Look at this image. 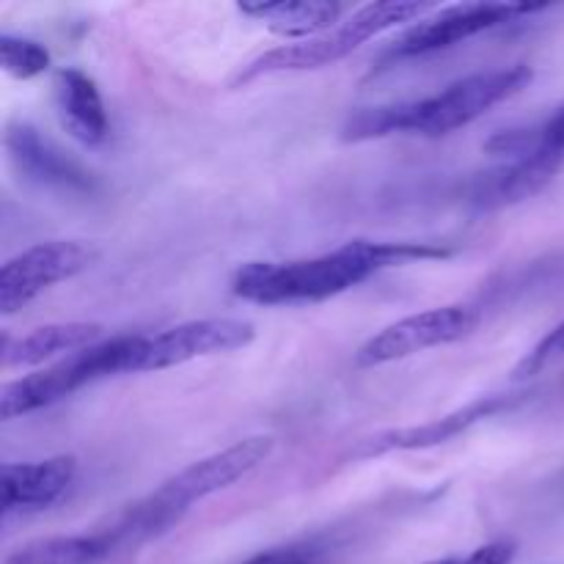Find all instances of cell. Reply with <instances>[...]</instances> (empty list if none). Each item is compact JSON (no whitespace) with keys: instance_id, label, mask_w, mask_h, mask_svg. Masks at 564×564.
<instances>
[{"instance_id":"7","label":"cell","mask_w":564,"mask_h":564,"mask_svg":"<svg viewBox=\"0 0 564 564\" xmlns=\"http://www.w3.org/2000/svg\"><path fill=\"white\" fill-rule=\"evenodd\" d=\"M273 449L275 438H270V435H251L246 441H237L229 449H220L215 455L202 457L193 466L182 468L176 477H171L169 482H163L154 490L152 499L160 507H165L171 516L182 518L191 510V505L218 494V490H226L237 479H242L253 468L262 466L273 455Z\"/></svg>"},{"instance_id":"18","label":"cell","mask_w":564,"mask_h":564,"mask_svg":"<svg viewBox=\"0 0 564 564\" xmlns=\"http://www.w3.org/2000/svg\"><path fill=\"white\" fill-rule=\"evenodd\" d=\"M490 154L507 160L532 158V154H554L564 160V105L554 110L549 119L532 127H516V130L496 132L485 143Z\"/></svg>"},{"instance_id":"9","label":"cell","mask_w":564,"mask_h":564,"mask_svg":"<svg viewBox=\"0 0 564 564\" xmlns=\"http://www.w3.org/2000/svg\"><path fill=\"white\" fill-rule=\"evenodd\" d=\"M545 6L532 3H463L441 9L435 14L422 17L416 25L408 28L389 50H386V61L397 58H416V55L438 53V50L455 47V44L466 42V39L479 36L485 31L507 25V22L518 20V17L534 14L543 11Z\"/></svg>"},{"instance_id":"15","label":"cell","mask_w":564,"mask_h":564,"mask_svg":"<svg viewBox=\"0 0 564 564\" xmlns=\"http://www.w3.org/2000/svg\"><path fill=\"white\" fill-rule=\"evenodd\" d=\"M237 9L279 36L306 42L334 31L347 6L328 3V0H268V3L259 0V3H240Z\"/></svg>"},{"instance_id":"4","label":"cell","mask_w":564,"mask_h":564,"mask_svg":"<svg viewBox=\"0 0 564 564\" xmlns=\"http://www.w3.org/2000/svg\"><path fill=\"white\" fill-rule=\"evenodd\" d=\"M143 336H116V339L97 341L94 347L75 352V356L44 369V372L11 380L0 391V419L11 422V419L42 411V408L66 400L77 389L94 383V380L135 372Z\"/></svg>"},{"instance_id":"6","label":"cell","mask_w":564,"mask_h":564,"mask_svg":"<svg viewBox=\"0 0 564 564\" xmlns=\"http://www.w3.org/2000/svg\"><path fill=\"white\" fill-rule=\"evenodd\" d=\"M6 152L14 169L44 191L72 198H94L102 191L97 174L88 165H83L75 154L66 152L31 121H11L6 127Z\"/></svg>"},{"instance_id":"5","label":"cell","mask_w":564,"mask_h":564,"mask_svg":"<svg viewBox=\"0 0 564 564\" xmlns=\"http://www.w3.org/2000/svg\"><path fill=\"white\" fill-rule=\"evenodd\" d=\"M479 325V312L463 303L427 308V312L411 314L397 323L386 325L358 350V367H383V364L402 361L416 352L433 350V347L452 345L471 334Z\"/></svg>"},{"instance_id":"23","label":"cell","mask_w":564,"mask_h":564,"mask_svg":"<svg viewBox=\"0 0 564 564\" xmlns=\"http://www.w3.org/2000/svg\"><path fill=\"white\" fill-rule=\"evenodd\" d=\"M430 564H460V560H455V556H452V560H438V562H430Z\"/></svg>"},{"instance_id":"17","label":"cell","mask_w":564,"mask_h":564,"mask_svg":"<svg viewBox=\"0 0 564 564\" xmlns=\"http://www.w3.org/2000/svg\"><path fill=\"white\" fill-rule=\"evenodd\" d=\"M113 554V545L99 534H69L22 543L6 556L3 564H102Z\"/></svg>"},{"instance_id":"11","label":"cell","mask_w":564,"mask_h":564,"mask_svg":"<svg viewBox=\"0 0 564 564\" xmlns=\"http://www.w3.org/2000/svg\"><path fill=\"white\" fill-rule=\"evenodd\" d=\"M77 477V460L69 455L36 463H6L0 468L3 512H39L69 494Z\"/></svg>"},{"instance_id":"13","label":"cell","mask_w":564,"mask_h":564,"mask_svg":"<svg viewBox=\"0 0 564 564\" xmlns=\"http://www.w3.org/2000/svg\"><path fill=\"white\" fill-rule=\"evenodd\" d=\"M564 160L554 154H532V158L507 160L499 169H490L485 174L474 176L468 187V198L479 209H501L510 204H521L543 191Z\"/></svg>"},{"instance_id":"22","label":"cell","mask_w":564,"mask_h":564,"mask_svg":"<svg viewBox=\"0 0 564 564\" xmlns=\"http://www.w3.org/2000/svg\"><path fill=\"white\" fill-rule=\"evenodd\" d=\"M512 556H516V545L499 540V543H488L474 551V554H468L466 560H460V564H510Z\"/></svg>"},{"instance_id":"12","label":"cell","mask_w":564,"mask_h":564,"mask_svg":"<svg viewBox=\"0 0 564 564\" xmlns=\"http://www.w3.org/2000/svg\"><path fill=\"white\" fill-rule=\"evenodd\" d=\"M510 397H482L477 402H468L466 408L455 413H446V416L433 419L427 424H419V427H405V430H389V433H378L372 438H364L358 444L356 457H378L389 455V452H413V449H430V446L446 444V441L457 438V435L468 433L474 424H479L482 419H490L494 413H499L501 408L510 405Z\"/></svg>"},{"instance_id":"21","label":"cell","mask_w":564,"mask_h":564,"mask_svg":"<svg viewBox=\"0 0 564 564\" xmlns=\"http://www.w3.org/2000/svg\"><path fill=\"white\" fill-rule=\"evenodd\" d=\"M560 356H564V323L556 325V328L551 330V334L545 336V339L540 341V345L534 347L527 358H523L521 375L538 372V369H543L545 364L554 361V358H560Z\"/></svg>"},{"instance_id":"14","label":"cell","mask_w":564,"mask_h":564,"mask_svg":"<svg viewBox=\"0 0 564 564\" xmlns=\"http://www.w3.org/2000/svg\"><path fill=\"white\" fill-rule=\"evenodd\" d=\"M55 105L66 130L86 147H102L110 135L108 110L99 88L86 72L66 66L55 75Z\"/></svg>"},{"instance_id":"10","label":"cell","mask_w":564,"mask_h":564,"mask_svg":"<svg viewBox=\"0 0 564 564\" xmlns=\"http://www.w3.org/2000/svg\"><path fill=\"white\" fill-rule=\"evenodd\" d=\"M253 336H257L253 323L237 317H209L174 325L154 336H143L135 372H160L198 358L242 350L251 345Z\"/></svg>"},{"instance_id":"2","label":"cell","mask_w":564,"mask_h":564,"mask_svg":"<svg viewBox=\"0 0 564 564\" xmlns=\"http://www.w3.org/2000/svg\"><path fill=\"white\" fill-rule=\"evenodd\" d=\"M532 77L534 72L527 64L477 72V75L452 83L433 97L358 110L347 119L341 132H345V141H369V138L394 135V132H413L424 138L449 135L477 121L505 99L516 97L532 83Z\"/></svg>"},{"instance_id":"8","label":"cell","mask_w":564,"mask_h":564,"mask_svg":"<svg viewBox=\"0 0 564 564\" xmlns=\"http://www.w3.org/2000/svg\"><path fill=\"white\" fill-rule=\"evenodd\" d=\"M97 248L77 240H47L17 253L0 270V314H14L50 286L91 268Z\"/></svg>"},{"instance_id":"1","label":"cell","mask_w":564,"mask_h":564,"mask_svg":"<svg viewBox=\"0 0 564 564\" xmlns=\"http://www.w3.org/2000/svg\"><path fill=\"white\" fill-rule=\"evenodd\" d=\"M446 257L444 248L430 242H372L352 240L330 253L290 262H248L231 279V292L259 306H295L323 303L352 290L361 281L394 264L413 259Z\"/></svg>"},{"instance_id":"16","label":"cell","mask_w":564,"mask_h":564,"mask_svg":"<svg viewBox=\"0 0 564 564\" xmlns=\"http://www.w3.org/2000/svg\"><path fill=\"white\" fill-rule=\"evenodd\" d=\"M102 336L99 323H53L33 328L31 334L20 336L14 341H6L3 347V367L22 369L39 367L61 352H80L86 347H94Z\"/></svg>"},{"instance_id":"20","label":"cell","mask_w":564,"mask_h":564,"mask_svg":"<svg viewBox=\"0 0 564 564\" xmlns=\"http://www.w3.org/2000/svg\"><path fill=\"white\" fill-rule=\"evenodd\" d=\"M242 564H325V551L314 543H292L262 551Z\"/></svg>"},{"instance_id":"3","label":"cell","mask_w":564,"mask_h":564,"mask_svg":"<svg viewBox=\"0 0 564 564\" xmlns=\"http://www.w3.org/2000/svg\"><path fill=\"white\" fill-rule=\"evenodd\" d=\"M430 11L424 3H408V0H389V3H369L364 9H356L345 22L323 36L306 39V42L284 44V47L268 50L257 61L246 66L237 75V83H251L262 75H279V72H308L323 69V66L336 64L347 58L352 50L361 47L369 39L391 31L405 22L422 20Z\"/></svg>"},{"instance_id":"19","label":"cell","mask_w":564,"mask_h":564,"mask_svg":"<svg viewBox=\"0 0 564 564\" xmlns=\"http://www.w3.org/2000/svg\"><path fill=\"white\" fill-rule=\"evenodd\" d=\"M0 64L17 80H33L50 69V53L44 44L33 42V39L3 33L0 36Z\"/></svg>"}]
</instances>
